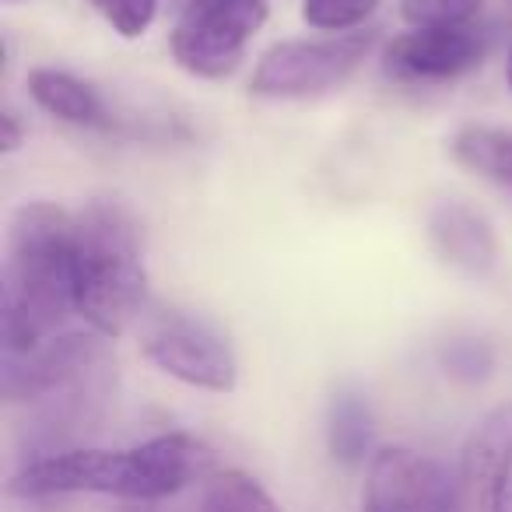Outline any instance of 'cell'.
<instances>
[{"label":"cell","instance_id":"cell-1","mask_svg":"<svg viewBox=\"0 0 512 512\" xmlns=\"http://www.w3.org/2000/svg\"><path fill=\"white\" fill-rule=\"evenodd\" d=\"M214 474V449L190 432H162L130 449H71L22 463L8 491L18 498L113 495L123 502H165Z\"/></svg>","mask_w":512,"mask_h":512},{"label":"cell","instance_id":"cell-2","mask_svg":"<svg viewBox=\"0 0 512 512\" xmlns=\"http://www.w3.org/2000/svg\"><path fill=\"white\" fill-rule=\"evenodd\" d=\"M74 309V214L50 200L22 204L8 232L0 299L4 351H29L53 337Z\"/></svg>","mask_w":512,"mask_h":512},{"label":"cell","instance_id":"cell-3","mask_svg":"<svg viewBox=\"0 0 512 512\" xmlns=\"http://www.w3.org/2000/svg\"><path fill=\"white\" fill-rule=\"evenodd\" d=\"M148 295L137 225L113 200H92L74 214V313L116 337L137 320Z\"/></svg>","mask_w":512,"mask_h":512},{"label":"cell","instance_id":"cell-4","mask_svg":"<svg viewBox=\"0 0 512 512\" xmlns=\"http://www.w3.org/2000/svg\"><path fill=\"white\" fill-rule=\"evenodd\" d=\"M267 15V0H186L169 32L172 60L193 78H228L267 25Z\"/></svg>","mask_w":512,"mask_h":512},{"label":"cell","instance_id":"cell-5","mask_svg":"<svg viewBox=\"0 0 512 512\" xmlns=\"http://www.w3.org/2000/svg\"><path fill=\"white\" fill-rule=\"evenodd\" d=\"M376 46V32L355 29L327 39H281L260 57L249 92L260 99H309L344 85Z\"/></svg>","mask_w":512,"mask_h":512},{"label":"cell","instance_id":"cell-6","mask_svg":"<svg viewBox=\"0 0 512 512\" xmlns=\"http://www.w3.org/2000/svg\"><path fill=\"white\" fill-rule=\"evenodd\" d=\"M109 404H113L109 362L95 365L81 379L39 397L36 404H25L29 411L18 425V449H22L25 463L85 449L99 435Z\"/></svg>","mask_w":512,"mask_h":512},{"label":"cell","instance_id":"cell-7","mask_svg":"<svg viewBox=\"0 0 512 512\" xmlns=\"http://www.w3.org/2000/svg\"><path fill=\"white\" fill-rule=\"evenodd\" d=\"M141 351L158 372L207 393H232L239 383L235 355L207 323L190 316H158L141 337Z\"/></svg>","mask_w":512,"mask_h":512},{"label":"cell","instance_id":"cell-8","mask_svg":"<svg viewBox=\"0 0 512 512\" xmlns=\"http://www.w3.org/2000/svg\"><path fill=\"white\" fill-rule=\"evenodd\" d=\"M362 512H467L460 481L432 456L404 446L379 449L365 477Z\"/></svg>","mask_w":512,"mask_h":512},{"label":"cell","instance_id":"cell-9","mask_svg":"<svg viewBox=\"0 0 512 512\" xmlns=\"http://www.w3.org/2000/svg\"><path fill=\"white\" fill-rule=\"evenodd\" d=\"M102 362H109L106 334H53L29 351H4L0 393L8 404H36L39 397L74 383Z\"/></svg>","mask_w":512,"mask_h":512},{"label":"cell","instance_id":"cell-10","mask_svg":"<svg viewBox=\"0 0 512 512\" xmlns=\"http://www.w3.org/2000/svg\"><path fill=\"white\" fill-rule=\"evenodd\" d=\"M488 32L477 25L456 29H411L386 46L383 67L400 85H446L488 57Z\"/></svg>","mask_w":512,"mask_h":512},{"label":"cell","instance_id":"cell-11","mask_svg":"<svg viewBox=\"0 0 512 512\" xmlns=\"http://www.w3.org/2000/svg\"><path fill=\"white\" fill-rule=\"evenodd\" d=\"M428 239L435 253L467 278H488L498 267L495 225L467 200H439L428 211Z\"/></svg>","mask_w":512,"mask_h":512},{"label":"cell","instance_id":"cell-12","mask_svg":"<svg viewBox=\"0 0 512 512\" xmlns=\"http://www.w3.org/2000/svg\"><path fill=\"white\" fill-rule=\"evenodd\" d=\"M512 470V404H498L474 425L460 456V491L467 512L484 502L498 477Z\"/></svg>","mask_w":512,"mask_h":512},{"label":"cell","instance_id":"cell-13","mask_svg":"<svg viewBox=\"0 0 512 512\" xmlns=\"http://www.w3.org/2000/svg\"><path fill=\"white\" fill-rule=\"evenodd\" d=\"M29 95L43 113L57 116L60 123L88 127V130L113 127V113H109L106 99L71 71L36 67V71H29Z\"/></svg>","mask_w":512,"mask_h":512},{"label":"cell","instance_id":"cell-14","mask_svg":"<svg viewBox=\"0 0 512 512\" xmlns=\"http://www.w3.org/2000/svg\"><path fill=\"white\" fill-rule=\"evenodd\" d=\"M327 449L341 467H365L376 456V418L358 390H337L330 397Z\"/></svg>","mask_w":512,"mask_h":512},{"label":"cell","instance_id":"cell-15","mask_svg":"<svg viewBox=\"0 0 512 512\" xmlns=\"http://www.w3.org/2000/svg\"><path fill=\"white\" fill-rule=\"evenodd\" d=\"M449 155L460 169L512 193V130L495 123H463L449 141Z\"/></svg>","mask_w":512,"mask_h":512},{"label":"cell","instance_id":"cell-16","mask_svg":"<svg viewBox=\"0 0 512 512\" xmlns=\"http://www.w3.org/2000/svg\"><path fill=\"white\" fill-rule=\"evenodd\" d=\"M190 512H281V505L246 470H214L200 484Z\"/></svg>","mask_w":512,"mask_h":512},{"label":"cell","instance_id":"cell-17","mask_svg":"<svg viewBox=\"0 0 512 512\" xmlns=\"http://www.w3.org/2000/svg\"><path fill=\"white\" fill-rule=\"evenodd\" d=\"M439 369L456 383H484L495 372V348L481 337H449L439 344Z\"/></svg>","mask_w":512,"mask_h":512},{"label":"cell","instance_id":"cell-18","mask_svg":"<svg viewBox=\"0 0 512 512\" xmlns=\"http://www.w3.org/2000/svg\"><path fill=\"white\" fill-rule=\"evenodd\" d=\"M481 0H400V18L411 29H456L474 25Z\"/></svg>","mask_w":512,"mask_h":512},{"label":"cell","instance_id":"cell-19","mask_svg":"<svg viewBox=\"0 0 512 512\" xmlns=\"http://www.w3.org/2000/svg\"><path fill=\"white\" fill-rule=\"evenodd\" d=\"M383 0H302V18L320 32H355L376 15Z\"/></svg>","mask_w":512,"mask_h":512},{"label":"cell","instance_id":"cell-20","mask_svg":"<svg viewBox=\"0 0 512 512\" xmlns=\"http://www.w3.org/2000/svg\"><path fill=\"white\" fill-rule=\"evenodd\" d=\"M113 32H120L123 39H141L144 32L155 25L158 18V0H88Z\"/></svg>","mask_w":512,"mask_h":512},{"label":"cell","instance_id":"cell-21","mask_svg":"<svg viewBox=\"0 0 512 512\" xmlns=\"http://www.w3.org/2000/svg\"><path fill=\"white\" fill-rule=\"evenodd\" d=\"M25 137H29V127L22 123V116L11 106H4V113H0V151H4V155H15L25 144Z\"/></svg>","mask_w":512,"mask_h":512},{"label":"cell","instance_id":"cell-22","mask_svg":"<svg viewBox=\"0 0 512 512\" xmlns=\"http://www.w3.org/2000/svg\"><path fill=\"white\" fill-rule=\"evenodd\" d=\"M120 512H165L162 502H127Z\"/></svg>","mask_w":512,"mask_h":512},{"label":"cell","instance_id":"cell-23","mask_svg":"<svg viewBox=\"0 0 512 512\" xmlns=\"http://www.w3.org/2000/svg\"><path fill=\"white\" fill-rule=\"evenodd\" d=\"M509 88H512V50H509Z\"/></svg>","mask_w":512,"mask_h":512}]
</instances>
